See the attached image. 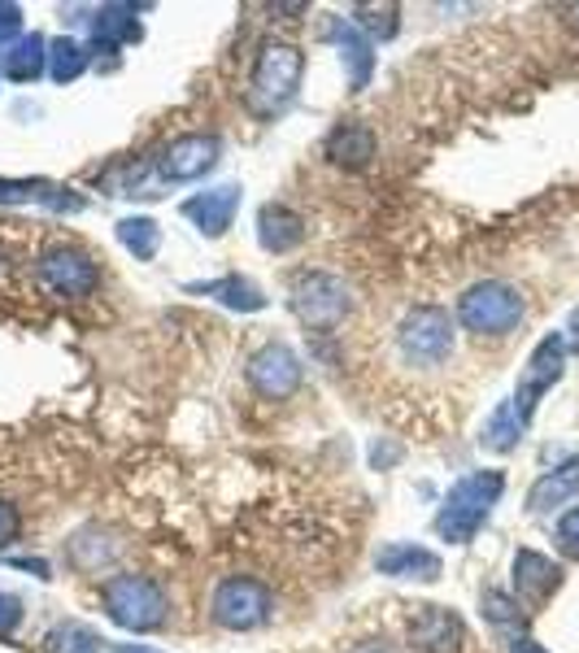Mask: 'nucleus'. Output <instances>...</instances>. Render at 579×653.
Masks as SVG:
<instances>
[{
    "label": "nucleus",
    "mask_w": 579,
    "mask_h": 653,
    "mask_svg": "<svg viewBox=\"0 0 579 653\" xmlns=\"http://www.w3.org/2000/svg\"><path fill=\"white\" fill-rule=\"evenodd\" d=\"M505 492V475L501 471H475L466 479H458L436 514V532L449 540V545H466L475 540V532L484 527V518L492 514L497 497Z\"/></svg>",
    "instance_id": "1"
},
{
    "label": "nucleus",
    "mask_w": 579,
    "mask_h": 653,
    "mask_svg": "<svg viewBox=\"0 0 579 653\" xmlns=\"http://www.w3.org/2000/svg\"><path fill=\"white\" fill-rule=\"evenodd\" d=\"M101 601L123 631H157L166 623V592L149 575H110Z\"/></svg>",
    "instance_id": "2"
},
{
    "label": "nucleus",
    "mask_w": 579,
    "mask_h": 653,
    "mask_svg": "<svg viewBox=\"0 0 579 653\" xmlns=\"http://www.w3.org/2000/svg\"><path fill=\"white\" fill-rule=\"evenodd\" d=\"M458 318L475 336H505L523 318V296H518V287H510L501 279H484V283H471L462 292Z\"/></svg>",
    "instance_id": "3"
},
{
    "label": "nucleus",
    "mask_w": 579,
    "mask_h": 653,
    "mask_svg": "<svg viewBox=\"0 0 579 653\" xmlns=\"http://www.w3.org/2000/svg\"><path fill=\"white\" fill-rule=\"evenodd\" d=\"M270 610H274V597L253 575H227L214 588V601H209L214 623L227 627V631H253V627H261L270 618Z\"/></svg>",
    "instance_id": "4"
},
{
    "label": "nucleus",
    "mask_w": 579,
    "mask_h": 653,
    "mask_svg": "<svg viewBox=\"0 0 579 653\" xmlns=\"http://www.w3.org/2000/svg\"><path fill=\"white\" fill-rule=\"evenodd\" d=\"M293 309L306 326H314V332H332V326L353 309V296H349L345 279L314 270V274H301L293 283Z\"/></svg>",
    "instance_id": "5"
},
{
    "label": "nucleus",
    "mask_w": 579,
    "mask_h": 653,
    "mask_svg": "<svg viewBox=\"0 0 579 653\" xmlns=\"http://www.w3.org/2000/svg\"><path fill=\"white\" fill-rule=\"evenodd\" d=\"M397 341H401V354L410 362L436 367V362H445L453 354V322H449V313L440 305H419V309H410L401 318Z\"/></svg>",
    "instance_id": "6"
},
{
    "label": "nucleus",
    "mask_w": 579,
    "mask_h": 653,
    "mask_svg": "<svg viewBox=\"0 0 579 653\" xmlns=\"http://www.w3.org/2000/svg\"><path fill=\"white\" fill-rule=\"evenodd\" d=\"M301 71H306V57L297 44L287 40H266L257 62H253V92L270 105H283L293 101L297 88H301Z\"/></svg>",
    "instance_id": "7"
},
{
    "label": "nucleus",
    "mask_w": 579,
    "mask_h": 653,
    "mask_svg": "<svg viewBox=\"0 0 579 653\" xmlns=\"http://www.w3.org/2000/svg\"><path fill=\"white\" fill-rule=\"evenodd\" d=\"M244 375H248V388H253L257 397H266V401H283V397H293V393L301 388L306 367H301V358H297V349H293V345L270 341V345H261V349L248 358Z\"/></svg>",
    "instance_id": "8"
},
{
    "label": "nucleus",
    "mask_w": 579,
    "mask_h": 653,
    "mask_svg": "<svg viewBox=\"0 0 579 653\" xmlns=\"http://www.w3.org/2000/svg\"><path fill=\"white\" fill-rule=\"evenodd\" d=\"M562 371H566V341L553 332V336H544V341L536 345V354L527 358V367H523V375H518L514 410H518V419H523V423L536 414L540 397H544V393L562 380Z\"/></svg>",
    "instance_id": "9"
},
{
    "label": "nucleus",
    "mask_w": 579,
    "mask_h": 653,
    "mask_svg": "<svg viewBox=\"0 0 579 653\" xmlns=\"http://www.w3.org/2000/svg\"><path fill=\"white\" fill-rule=\"evenodd\" d=\"M40 279H44L57 296L83 300V296H92V292H97V283H101V266H97L83 248L53 244V248L40 257Z\"/></svg>",
    "instance_id": "10"
},
{
    "label": "nucleus",
    "mask_w": 579,
    "mask_h": 653,
    "mask_svg": "<svg viewBox=\"0 0 579 653\" xmlns=\"http://www.w3.org/2000/svg\"><path fill=\"white\" fill-rule=\"evenodd\" d=\"M222 157V144L218 136H205V131H192V136H179L162 149L157 157V175L170 179V183H192V179H205Z\"/></svg>",
    "instance_id": "11"
},
{
    "label": "nucleus",
    "mask_w": 579,
    "mask_h": 653,
    "mask_svg": "<svg viewBox=\"0 0 579 653\" xmlns=\"http://www.w3.org/2000/svg\"><path fill=\"white\" fill-rule=\"evenodd\" d=\"M462 640H466V627L449 605H423L410 618V644L419 653H458Z\"/></svg>",
    "instance_id": "12"
},
{
    "label": "nucleus",
    "mask_w": 579,
    "mask_h": 653,
    "mask_svg": "<svg viewBox=\"0 0 579 653\" xmlns=\"http://www.w3.org/2000/svg\"><path fill=\"white\" fill-rule=\"evenodd\" d=\"M235 214H240V183H222V188H209V192L183 201V218L196 222V231L205 240L227 235V227L235 222Z\"/></svg>",
    "instance_id": "13"
},
{
    "label": "nucleus",
    "mask_w": 579,
    "mask_h": 653,
    "mask_svg": "<svg viewBox=\"0 0 579 653\" xmlns=\"http://www.w3.org/2000/svg\"><path fill=\"white\" fill-rule=\"evenodd\" d=\"M375 566H379V575H393V579H419V584L440 579V558L423 545H410V540L384 545L375 553Z\"/></svg>",
    "instance_id": "14"
},
{
    "label": "nucleus",
    "mask_w": 579,
    "mask_h": 653,
    "mask_svg": "<svg viewBox=\"0 0 579 653\" xmlns=\"http://www.w3.org/2000/svg\"><path fill=\"white\" fill-rule=\"evenodd\" d=\"M557 584H562V566H553L544 553H536V549L514 553V592H518V601L544 605L549 592H557Z\"/></svg>",
    "instance_id": "15"
},
{
    "label": "nucleus",
    "mask_w": 579,
    "mask_h": 653,
    "mask_svg": "<svg viewBox=\"0 0 579 653\" xmlns=\"http://www.w3.org/2000/svg\"><path fill=\"white\" fill-rule=\"evenodd\" d=\"M306 240V218L287 205H261L257 214V244L266 253H293Z\"/></svg>",
    "instance_id": "16"
},
{
    "label": "nucleus",
    "mask_w": 579,
    "mask_h": 653,
    "mask_svg": "<svg viewBox=\"0 0 579 653\" xmlns=\"http://www.w3.org/2000/svg\"><path fill=\"white\" fill-rule=\"evenodd\" d=\"M327 157L340 170H366L375 157V131L366 123H345L327 136Z\"/></svg>",
    "instance_id": "17"
},
{
    "label": "nucleus",
    "mask_w": 579,
    "mask_h": 653,
    "mask_svg": "<svg viewBox=\"0 0 579 653\" xmlns=\"http://www.w3.org/2000/svg\"><path fill=\"white\" fill-rule=\"evenodd\" d=\"M570 497H579V458H570V462H562L557 471L540 475V479L531 484V492H527V510L549 514V510L566 505Z\"/></svg>",
    "instance_id": "18"
},
{
    "label": "nucleus",
    "mask_w": 579,
    "mask_h": 653,
    "mask_svg": "<svg viewBox=\"0 0 579 653\" xmlns=\"http://www.w3.org/2000/svg\"><path fill=\"white\" fill-rule=\"evenodd\" d=\"M0 71H5V79H14V84H36L49 71V40L36 31L23 36L18 44H10L0 53Z\"/></svg>",
    "instance_id": "19"
},
{
    "label": "nucleus",
    "mask_w": 579,
    "mask_h": 653,
    "mask_svg": "<svg viewBox=\"0 0 579 653\" xmlns=\"http://www.w3.org/2000/svg\"><path fill=\"white\" fill-rule=\"evenodd\" d=\"M140 36H144V27H140V18H136L131 5H101L97 18H92V40L105 53H114L123 44H136Z\"/></svg>",
    "instance_id": "20"
},
{
    "label": "nucleus",
    "mask_w": 579,
    "mask_h": 653,
    "mask_svg": "<svg viewBox=\"0 0 579 653\" xmlns=\"http://www.w3.org/2000/svg\"><path fill=\"white\" fill-rule=\"evenodd\" d=\"M53 205V209H83V196L53 188L49 179H0V205Z\"/></svg>",
    "instance_id": "21"
},
{
    "label": "nucleus",
    "mask_w": 579,
    "mask_h": 653,
    "mask_svg": "<svg viewBox=\"0 0 579 653\" xmlns=\"http://www.w3.org/2000/svg\"><path fill=\"white\" fill-rule=\"evenodd\" d=\"M188 292H201V296H214L218 305L227 309H240V313H257L266 309V296L257 283L240 279V274H227V279H209V283H188Z\"/></svg>",
    "instance_id": "22"
},
{
    "label": "nucleus",
    "mask_w": 579,
    "mask_h": 653,
    "mask_svg": "<svg viewBox=\"0 0 579 653\" xmlns=\"http://www.w3.org/2000/svg\"><path fill=\"white\" fill-rule=\"evenodd\" d=\"M332 40L340 44V53H345V62H349V84H353V92H362V88H366V79H371V66H375L371 40H366L353 23H345V18L332 27Z\"/></svg>",
    "instance_id": "23"
},
{
    "label": "nucleus",
    "mask_w": 579,
    "mask_h": 653,
    "mask_svg": "<svg viewBox=\"0 0 579 653\" xmlns=\"http://www.w3.org/2000/svg\"><path fill=\"white\" fill-rule=\"evenodd\" d=\"M101 631L70 618V623H57L49 636H44V653H101Z\"/></svg>",
    "instance_id": "24"
},
{
    "label": "nucleus",
    "mask_w": 579,
    "mask_h": 653,
    "mask_svg": "<svg viewBox=\"0 0 579 653\" xmlns=\"http://www.w3.org/2000/svg\"><path fill=\"white\" fill-rule=\"evenodd\" d=\"M88 62H92V53L79 40H70V36L49 40V75H53V84H75L88 71Z\"/></svg>",
    "instance_id": "25"
},
{
    "label": "nucleus",
    "mask_w": 579,
    "mask_h": 653,
    "mask_svg": "<svg viewBox=\"0 0 579 653\" xmlns=\"http://www.w3.org/2000/svg\"><path fill=\"white\" fill-rule=\"evenodd\" d=\"M118 240H123L127 253H136V261H153L157 248H162V227H157L153 218L136 214V218H123V222H118Z\"/></svg>",
    "instance_id": "26"
},
{
    "label": "nucleus",
    "mask_w": 579,
    "mask_h": 653,
    "mask_svg": "<svg viewBox=\"0 0 579 653\" xmlns=\"http://www.w3.org/2000/svg\"><path fill=\"white\" fill-rule=\"evenodd\" d=\"M518 432H523V419H518V410H514V401H501L497 410H492V419L484 423V449H492V453H510L514 445H518Z\"/></svg>",
    "instance_id": "27"
},
{
    "label": "nucleus",
    "mask_w": 579,
    "mask_h": 653,
    "mask_svg": "<svg viewBox=\"0 0 579 653\" xmlns=\"http://www.w3.org/2000/svg\"><path fill=\"white\" fill-rule=\"evenodd\" d=\"M397 5H362L358 10V31H366V36H375V40H393L397 36Z\"/></svg>",
    "instance_id": "28"
},
{
    "label": "nucleus",
    "mask_w": 579,
    "mask_h": 653,
    "mask_svg": "<svg viewBox=\"0 0 579 653\" xmlns=\"http://www.w3.org/2000/svg\"><path fill=\"white\" fill-rule=\"evenodd\" d=\"M479 605H484V614H488V623H497V627H514V623L523 618V610H518V601H514V597H505V592H497V588H488Z\"/></svg>",
    "instance_id": "29"
},
{
    "label": "nucleus",
    "mask_w": 579,
    "mask_h": 653,
    "mask_svg": "<svg viewBox=\"0 0 579 653\" xmlns=\"http://www.w3.org/2000/svg\"><path fill=\"white\" fill-rule=\"evenodd\" d=\"M23 40V5H14V0H0V53H5L10 44Z\"/></svg>",
    "instance_id": "30"
},
{
    "label": "nucleus",
    "mask_w": 579,
    "mask_h": 653,
    "mask_svg": "<svg viewBox=\"0 0 579 653\" xmlns=\"http://www.w3.org/2000/svg\"><path fill=\"white\" fill-rule=\"evenodd\" d=\"M23 597H14V592H0V640L5 636H14L18 627H23Z\"/></svg>",
    "instance_id": "31"
},
{
    "label": "nucleus",
    "mask_w": 579,
    "mask_h": 653,
    "mask_svg": "<svg viewBox=\"0 0 579 653\" xmlns=\"http://www.w3.org/2000/svg\"><path fill=\"white\" fill-rule=\"evenodd\" d=\"M557 545H562V553L579 558V505L562 514V523H557Z\"/></svg>",
    "instance_id": "32"
},
{
    "label": "nucleus",
    "mask_w": 579,
    "mask_h": 653,
    "mask_svg": "<svg viewBox=\"0 0 579 653\" xmlns=\"http://www.w3.org/2000/svg\"><path fill=\"white\" fill-rule=\"evenodd\" d=\"M18 527H23V518H18V510L10 505V501H0V549H5L14 536H18Z\"/></svg>",
    "instance_id": "33"
},
{
    "label": "nucleus",
    "mask_w": 579,
    "mask_h": 653,
    "mask_svg": "<svg viewBox=\"0 0 579 653\" xmlns=\"http://www.w3.org/2000/svg\"><path fill=\"white\" fill-rule=\"evenodd\" d=\"M14 566H18V571H31V575H40V579H49V562H44V558H14Z\"/></svg>",
    "instance_id": "34"
},
{
    "label": "nucleus",
    "mask_w": 579,
    "mask_h": 653,
    "mask_svg": "<svg viewBox=\"0 0 579 653\" xmlns=\"http://www.w3.org/2000/svg\"><path fill=\"white\" fill-rule=\"evenodd\" d=\"M353 653H401V649H393L388 640H362Z\"/></svg>",
    "instance_id": "35"
},
{
    "label": "nucleus",
    "mask_w": 579,
    "mask_h": 653,
    "mask_svg": "<svg viewBox=\"0 0 579 653\" xmlns=\"http://www.w3.org/2000/svg\"><path fill=\"white\" fill-rule=\"evenodd\" d=\"M510 653H549V649H540V644H536L531 636H518V640L510 644Z\"/></svg>",
    "instance_id": "36"
},
{
    "label": "nucleus",
    "mask_w": 579,
    "mask_h": 653,
    "mask_svg": "<svg viewBox=\"0 0 579 653\" xmlns=\"http://www.w3.org/2000/svg\"><path fill=\"white\" fill-rule=\"evenodd\" d=\"M118 653H162V649H144V644H118Z\"/></svg>",
    "instance_id": "37"
}]
</instances>
